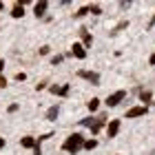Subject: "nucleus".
<instances>
[{
  "label": "nucleus",
  "instance_id": "8",
  "mask_svg": "<svg viewBox=\"0 0 155 155\" xmlns=\"http://www.w3.org/2000/svg\"><path fill=\"white\" fill-rule=\"evenodd\" d=\"M53 95H69V84H62V87H51L49 89Z\"/></svg>",
  "mask_w": 155,
  "mask_h": 155
},
{
  "label": "nucleus",
  "instance_id": "18",
  "mask_svg": "<svg viewBox=\"0 0 155 155\" xmlns=\"http://www.w3.org/2000/svg\"><path fill=\"white\" fill-rule=\"evenodd\" d=\"M62 60H64V58H62V55H55V58H51V64H60Z\"/></svg>",
  "mask_w": 155,
  "mask_h": 155
},
{
  "label": "nucleus",
  "instance_id": "20",
  "mask_svg": "<svg viewBox=\"0 0 155 155\" xmlns=\"http://www.w3.org/2000/svg\"><path fill=\"white\" fill-rule=\"evenodd\" d=\"M49 51H51V49H49V47H40V55H47Z\"/></svg>",
  "mask_w": 155,
  "mask_h": 155
},
{
  "label": "nucleus",
  "instance_id": "10",
  "mask_svg": "<svg viewBox=\"0 0 155 155\" xmlns=\"http://www.w3.org/2000/svg\"><path fill=\"white\" fill-rule=\"evenodd\" d=\"M47 7H49V2H45V0H42V2H36V7H33V11H36V16L40 18L42 13L47 11Z\"/></svg>",
  "mask_w": 155,
  "mask_h": 155
},
{
  "label": "nucleus",
  "instance_id": "15",
  "mask_svg": "<svg viewBox=\"0 0 155 155\" xmlns=\"http://www.w3.org/2000/svg\"><path fill=\"white\" fill-rule=\"evenodd\" d=\"M80 33H82V40H84V45H87V47H89V45H91V42H93V38H91V36H89V33H87V31H84V29H82Z\"/></svg>",
  "mask_w": 155,
  "mask_h": 155
},
{
  "label": "nucleus",
  "instance_id": "19",
  "mask_svg": "<svg viewBox=\"0 0 155 155\" xmlns=\"http://www.w3.org/2000/svg\"><path fill=\"white\" fill-rule=\"evenodd\" d=\"M33 155H42V149H40V142L36 144V149H33Z\"/></svg>",
  "mask_w": 155,
  "mask_h": 155
},
{
  "label": "nucleus",
  "instance_id": "11",
  "mask_svg": "<svg viewBox=\"0 0 155 155\" xmlns=\"http://www.w3.org/2000/svg\"><path fill=\"white\" fill-rule=\"evenodd\" d=\"M58 113H60V109H58V104H55V107H51L47 111V120H51V122H53V120L58 117Z\"/></svg>",
  "mask_w": 155,
  "mask_h": 155
},
{
  "label": "nucleus",
  "instance_id": "7",
  "mask_svg": "<svg viewBox=\"0 0 155 155\" xmlns=\"http://www.w3.org/2000/svg\"><path fill=\"white\" fill-rule=\"evenodd\" d=\"M71 51H73L75 58H87V51H84V47L80 45V42H75V45L71 47Z\"/></svg>",
  "mask_w": 155,
  "mask_h": 155
},
{
  "label": "nucleus",
  "instance_id": "27",
  "mask_svg": "<svg viewBox=\"0 0 155 155\" xmlns=\"http://www.w3.org/2000/svg\"><path fill=\"white\" fill-rule=\"evenodd\" d=\"M2 7H5V5H2V2H0V11H2Z\"/></svg>",
  "mask_w": 155,
  "mask_h": 155
},
{
  "label": "nucleus",
  "instance_id": "13",
  "mask_svg": "<svg viewBox=\"0 0 155 155\" xmlns=\"http://www.w3.org/2000/svg\"><path fill=\"white\" fill-rule=\"evenodd\" d=\"M89 11H91V7H82V9H78V11H75V18H84Z\"/></svg>",
  "mask_w": 155,
  "mask_h": 155
},
{
  "label": "nucleus",
  "instance_id": "26",
  "mask_svg": "<svg viewBox=\"0 0 155 155\" xmlns=\"http://www.w3.org/2000/svg\"><path fill=\"white\" fill-rule=\"evenodd\" d=\"M153 25H155V18H153V20H151V25H149V27H153Z\"/></svg>",
  "mask_w": 155,
  "mask_h": 155
},
{
  "label": "nucleus",
  "instance_id": "4",
  "mask_svg": "<svg viewBox=\"0 0 155 155\" xmlns=\"http://www.w3.org/2000/svg\"><path fill=\"white\" fill-rule=\"evenodd\" d=\"M144 113H146V107H133V109L126 111V117H140Z\"/></svg>",
  "mask_w": 155,
  "mask_h": 155
},
{
  "label": "nucleus",
  "instance_id": "23",
  "mask_svg": "<svg viewBox=\"0 0 155 155\" xmlns=\"http://www.w3.org/2000/svg\"><path fill=\"white\" fill-rule=\"evenodd\" d=\"M2 69H5V60H0V71H2Z\"/></svg>",
  "mask_w": 155,
  "mask_h": 155
},
{
  "label": "nucleus",
  "instance_id": "25",
  "mask_svg": "<svg viewBox=\"0 0 155 155\" xmlns=\"http://www.w3.org/2000/svg\"><path fill=\"white\" fill-rule=\"evenodd\" d=\"M2 146H5V140H2V137H0V149H2Z\"/></svg>",
  "mask_w": 155,
  "mask_h": 155
},
{
  "label": "nucleus",
  "instance_id": "2",
  "mask_svg": "<svg viewBox=\"0 0 155 155\" xmlns=\"http://www.w3.org/2000/svg\"><path fill=\"white\" fill-rule=\"evenodd\" d=\"M126 97V91H117V93H111L109 97H107V107H117L120 102H122Z\"/></svg>",
  "mask_w": 155,
  "mask_h": 155
},
{
  "label": "nucleus",
  "instance_id": "3",
  "mask_svg": "<svg viewBox=\"0 0 155 155\" xmlns=\"http://www.w3.org/2000/svg\"><path fill=\"white\" fill-rule=\"evenodd\" d=\"M78 75H80V78H84V80H89V82H93V84H97V82H100V75H97V73H93V71H78Z\"/></svg>",
  "mask_w": 155,
  "mask_h": 155
},
{
  "label": "nucleus",
  "instance_id": "21",
  "mask_svg": "<svg viewBox=\"0 0 155 155\" xmlns=\"http://www.w3.org/2000/svg\"><path fill=\"white\" fill-rule=\"evenodd\" d=\"M25 78H27L25 73H18V75H16V80H18V82H25Z\"/></svg>",
  "mask_w": 155,
  "mask_h": 155
},
{
  "label": "nucleus",
  "instance_id": "9",
  "mask_svg": "<svg viewBox=\"0 0 155 155\" xmlns=\"http://www.w3.org/2000/svg\"><path fill=\"white\" fill-rule=\"evenodd\" d=\"M20 144H22L25 149H36L38 140H33V137H29V135H27V137H22V140H20Z\"/></svg>",
  "mask_w": 155,
  "mask_h": 155
},
{
  "label": "nucleus",
  "instance_id": "1",
  "mask_svg": "<svg viewBox=\"0 0 155 155\" xmlns=\"http://www.w3.org/2000/svg\"><path fill=\"white\" fill-rule=\"evenodd\" d=\"M82 146H84V137L80 135V133H73V135H69V137H67V142L62 144V151L73 153V155H75L78 151L82 149Z\"/></svg>",
  "mask_w": 155,
  "mask_h": 155
},
{
  "label": "nucleus",
  "instance_id": "5",
  "mask_svg": "<svg viewBox=\"0 0 155 155\" xmlns=\"http://www.w3.org/2000/svg\"><path fill=\"white\" fill-rule=\"evenodd\" d=\"M117 131H120V120H111V122H109V129H107L109 137H115Z\"/></svg>",
  "mask_w": 155,
  "mask_h": 155
},
{
  "label": "nucleus",
  "instance_id": "17",
  "mask_svg": "<svg viewBox=\"0 0 155 155\" xmlns=\"http://www.w3.org/2000/svg\"><path fill=\"white\" fill-rule=\"evenodd\" d=\"M100 7H97V5H91V13H95V16H100Z\"/></svg>",
  "mask_w": 155,
  "mask_h": 155
},
{
  "label": "nucleus",
  "instance_id": "14",
  "mask_svg": "<svg viewBox=\"0 0 155 155\" xmlns=\"http://www.w3.org/2000/svg\"><path fill=\"white\" fill-rule=\"evenodd\" d=\"M87 107H89V111H97V107H100V100H97V97H93Z\"/></svg>",
  "mask_w": 155,
  "mask_h": 155
},
{
  "label": "nucleus",
  "instance_id": "24",
  "mask_svg": "<svg viewBox=\"0 0 155 155\" xmlns=\"http://www.w3.org/2000/svg\"><path fill=\"white\" fill-rule=\"evenodd\" d=\"M151 64H155V53L151 55Z\"/></svg>",
  "mask_w": 155,
  "mask_h": 155
},
{
  "label": "nucleus",
  "instance_id": "12",
  "mask_svg": "<svg viewBox=\"0 0 155 155\" xmlns=\"http://www.w3.org/2000/svg\"><path fill=\"white\" fill-rule=\"evenodd\" d=\"M140 100H142L144 104H149L153 100V93H151V91H140Z\"/></svg>",
  "mask_w": 155,
  "mask_h": 155
},
{
  "label": "nucleus",
  "instance_id": "16",
  "mask_svg": "<svg viewBox=\"0 0 155 155\" xmlns=\"http://www.w3.org/2000/svg\"><path fill=\"white\" fill-rule=\"evenodd\" d=\"M95 146H97V140H89V142H84V149H87V151L95 149Z\"/></svg>",
  "mask_w": 155,
  "mask_h": 155
},
{
  "label": "nucleus",
  "instance_id": "6",
  "mask_svg": "<svg viewBox=\"0 0 155 155\" xmlns=\"http://www.w3.org/2000/svg\"><path fill=\"white\" fill-rule=\"evenodd\" d=\"M22 16H25V5L16 2V5H13V9H11V18H22Z\"/></svg>",
  "mask_w": 155,
  "mask_h": 155
},
{
  "label": "nucleus",
  "instance_id": "22",
  "mask_svg": "<svg viewBox=\"0 0 155 155\" xmlns=\"http://www.w3.org/2000/svg\"><path fill=\"white\" fill-rule=\"evenodd\" d=\"M0 87H7V78L5 75H0Z\"/></svg>",
  "mask_w": 155,
  "mask_h": 155
}]
</instances>
